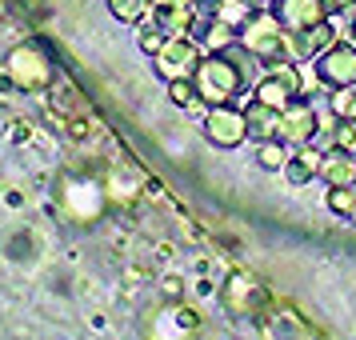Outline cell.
Masks as SVG:
<instances>
[{
	"mask_svg": "<svg viewBox=\"0 0 356 340\" xmlns=\"http://www.w3.org/2000/svg\"><path fill=\"white\" fill-rule=\"evenodd\" d=\"M164 44H168V33H164V29H156V24L148 20V29L140 33V49H145L148 56H156V52H161Z\"/></svg>",
	"mask_w": 356,
	"mask_h": 340,
	"instance_id": "22",
	"label": "cell"
},
{
	"mask_svg": "<svg viewBox=\"0 0 356 340\" xmlns=\"http://www.w3.org/2000/svg\"><path fill=\"white\" fill-rule=\"evenodd\" d=\"M348 220H353V225H356V209H353V216H348Z\"/></svg>",
	"mask_w": 356,
	"mask_h": 340,
	"instance_id": "25",
	"label": "cell"
},
{
	"mask_svg": "<svg viewBox=\"0 0 356 340\" xmlns=\"http://www.w3.org/2000/svg\"><path fill=\"white\" fill-rule=\"evenodd\" d=\"M324 8H328L332 17H340V13H348V8H356V0H324Z\"/></svg>",
	"mask_w": 356,
	"mask_h": 340,
	"instance_id": "23",
	"label": "cell"
},
{
	"mask_svg": "<svg viewBox=\"0 0 356 340\" xmlns=\"http://www.w3.org/2000/svg\"><path fill=\"white\" fill-rule=\"evenodd\" d=\"M248 296H260L257 280H248V276H232V280L225 284V305L232 308V312H252Z\"/></svg>",
	"mask_w": 356,
	"mask_h": 340,
	"instance_id": "16",
	"label": "cell"
},
{
	"mask_svg": "<svg viewBox=\"0 0 356 340\" xmlns=\"http://www.w3.org/2000/svg\"><path fill=\"white\" fill-rule=\"evenodd\" d=\"M236 44H241V49L264 68L292 60V33L273 17V13H268V4L257 8V13L236 29Z\"/></svg>",
	"mask_w": 356,
	"mask_h": 340,
	"instance_id": "2",
	"label": "cell"
},
{
	"mask_svg": "<svg viewBox=\"0 0 356 340\" xmlns=\"http://www.w3.org/2000/svg\"><path fill=\"white\" fill-rule=\"evenodd\" d=\"M321 180L328 188H337V184H356V156L344 152V148L324 152L321 156Z\"/></svg>",
	"mask_w": 356,
	"mask_h": 340,
	"instance_id": "14",
	"label": "cell"
},
{
	"mask_svg": "<svg viewBox=\"0 0 356 340\" xmlns=\"http://www.w3.org/2000/svg\"><path fill=\"white\" fill-rule=\"evenodd\" d=\"M328 108L337 116H356V84L353 88H328Z\"/></svg>",
	"mask_w": 356,
	"mask_h": 340,
	"instance_id": "19",
	"label": "cell"
},
{
	"mask_svg": "<svg viewBox=\"0 0 356 340\" xmlns=\"http://www.w3.org/2000/svg\"><path fill=\"white\" fill-rule=\"evenodd\" d=\"M260 4H268V0H260Z\"/></svg>",
	"mask_w": 356,
	"mask_h": 340,
	"instance_id": "26",
	"label": "cell"
},
{
	"mask_svg": "<svg viewBox=\"0 0 356 340\" xmlns=\"http://www.w3.org/2000/svg\"><path fill=\"white\" fill-rule=\"evenodd\" d=\"M340 20H344V24H348V33L356 36V8H348V13H340Z\"/></svg>",
	"mask_w": 356,
	"mask_h": 340,
	"instance_id": "24",
	"label": "cell"
},
{
	"mask_svg": "<svg viewBox=\"0 0 356 340\" xmlns=\"http://www.w3.org/2000/svg\"><path fill=\"white\" fill-rule=\"evenodd\" d=\"M312 72H316V84H324V88H353L356 84V40H332L312 60Z\"/></svg>",
	"mask_w": 356,
	"mask_h": 340,
	"instance_id": "4",
	"label": "cell"
},
{
	"mask_svg": "<svg viewBox=\"0 0 356 340\" xmlns=\"http://www.w3.org/2000/svg\"><path fill=\"white\" fill-rule=\"evenodd\" d=\"M244 116H248V136H252V140H273V136H280V108H273V104H264V100H257V97H248Z\"/></svg>",
	"mask_w": 356,
	"mask_h": 340,
	"instance_id": "12",
	"label": "cell"
},
{
	"mask_svg": "<svg viewBox=\"0 0 356 340\" xmlns=\"http://www.w3.org/2000/svg\"><path fill=\"white\" fill-rule=\"evenodd\" d=\"M4 68H8V76H13L20 88H49L52 84V65L36 49H29V44L13 52Z\"/></svg>",
	"mask_w": 356,
	"mask_h": 340,
	"instance_id": "9",
	"label": "cell"
},
{
	"mask_svg": "<svg viewBox=\"0 0 356 340\" xmlns=\"http://www.w3.org/2000/svg\"><path fill=\"white\" fill-rule=\"evenodd\" d=\"M168 97H172V104H180V108H193L196 100V84L193 76H184V81H168Z\"/></svg>",
	"mask_w": 356,
	"mask_h": 340,
	"instance_id": "20",
	"label": "cell"
},
{
	"mask_svg": "<svg viewBox=\"0 0 356 340\" xmlns=\"http://www.w3.org/2000/svg\"><path fill=\"white\" fill-rule=\"evenodd\" d=\"M324 204H328V212L332 216H353L356 209V184H337V188H328V196H324Z\"/></svg>",
	"mask_w": 356,
	"mask_h": 340,
	"instance_id": "17",
	"label": "cell"
},
{
	"mask_svg": "<svg viewBox=\"0 0 356 340\" xmlns=\"http://www.w3.org/2000/svg\"><path fill=\"white\" fill-rule=\"evenodd\" d=\"M152 60H156V72H161L164 81H184V76H193L196 65L204 60V44H200L196 36H168V44H164Z\"/></svg>",
	"mask_w": 356,
	"mask_h": 340,
	"instance_id": "5",
	"label": "cell"
},
{
	"mask_svg": "<svg viewBox=\"0 0 356 340\" xmlns=\"http://www.w3.org/2000/svg\"><path fill=\"white\" fill-rule=\"evenodd\" d=\"M248 52L236 44V49H220V52H204V60L196 65L193 84H196V97L204 100L209 108L216 104H232L248 88Z\"/></svg>",
	"mask_w": 356,
	"mask_h": 340,
	"instance_id": "1",
	"label": "cell"
},
{
	"mask_svg": "<svg viewBox=\"0 0 356 340\" xmlns=\"http://www.w3.org/2000/svg\"><path fill=\"white\" fill-rule=\"evenodd\" d=\"M148 4H152V0H148Z\"/></svg>",
	"mask_w": 356,
	"mask_h": 340,
	"instance_id": "27",
	"label": "cell"
},
{
	"mask_svg": "<svg viewBox=\"0 0 356 340\" xmlns=\"http://www.w3.org/2000/svg\"><path fill=\"white\" fill-rule=\"evenodd\" d=\"M268 13L289 33H308V29H316V24H324V20L332 17L324 8V0H268Z\"/></svg>",
	"mask_w": 356,
	"mask_h": 340,
	"instance_id": "8",
	"label": "cell"
},
{
	"mask_svg": "<svg viewBox=\"0 0 356 340\" xmlns=\"http://www.w3.org/2000/svg\"><path fill=\"white\" fill-rule=\"evenodd\" d=\"M321 156H324V152H316L312 145L292 148L289 164H284V177H289V184L305 188V184H312V180H321Z\"/></svg>",
	"mask_w": 356,
	"mask_h": 340,
	"instance_id": "13",
	"label": "cell"
},
{
	"mask_svg": "<svg viewBox=\"0 0 356 340\" xmlns=\"http://www.w3.org/2000/svg\"><path fill=\"white\" fill-rule=\"evenodd\" d=\"M65 209L72 220H97L100 209H104V188H100L97 180H68L65 184Z\"/></svg>",
	"mask_w": 356,
	"mask_h": 340,
	"instance_id": "10",
	"label": "cell"
},
{
	"mask_svg": "<svg viewBox=\"0 0 356 340\" xmlns=\"http://www.w3.org/2000/svg\"><path fill=\"white\" fill-rule=\"evenodd\" d=\"M108 8H113L116 20H129V24L148 17V0H108Z\"/></svg>",
	"mask_w": 356,
	"mask_h": 340,
	"instance_id": "18",
	"label": "cell"
},
{
	"mask_svg": "<svg viewBox=\"0 0 356 340\" xmlns=\"http://www.w3.org/2000/svg\"><path fill=\"white\" fill-rule=\"evenodd\" d=\"M332 40H340V29L332 17L324 20V24H316V29H308V33H292V60L296 65L300 60H316Z\"/></svg>",
	"mask_w": 356,
	"mask_h": 340,
	"instance_id": "11",
	"label": "cell"
},
{
	"mask_svg": "<svg viewBox=\"0 0 356 340\" xmlns=\"http://www.w3.org/2000/svg\"><path fill=\"white\" fill-rule=\"evenodd\" d=\"M337 148L356 156V116H337Z\"/></svg>",
	"mask_w": 356,
	"mask_h": 340,
	"instance_id": "21",
	"label": "cell"
},
{
	"mask_svg": "<svg viewBox=\"0 0 356 340\" xmlns=\"http://www.w3.org/2000/svg\"><path fill=\"white\" fill-rule=\"evenodd\" d=\"M316 129H321V104L308 97H296L280 113V140L292 148H305L312 145V136H316Z\"/></svg>",
	"mask_w": 356,
	"mask_h": 340,
	"instance_id": "7",
	"label": "cell"
},
{
	"mask_svg": "<svg viewBox=\"0 0 356 340\" xmlns=\"http://www.w3.org/2000/svg\"><path fill=\"white\" fill-rule=\"evenodd\" d=\"M252 97L273 104V108H289L296 97H305V76H300V65L296 60H284V65H273L257 84H252Z\"/></svg>",
	"mask_w": 356,
	"mask_h": 340,
	"instance_id": "3",
	"label": "cell"
},
{
	"mask_svg": "<svg viewBox=\"0 0 356 340\" xmlns=\"http://www.w3.org/2000/svg\"><path fill=\"white\" fill-rule=\"evenodd\" d=\"M204 136L216 148H241L244 140H252L248 136V116H244V108H232V104L209 108L204 113Z\"/></svg>",
	"mask_w": 356,
	"mask_h": 340,
	"instance_id": "6",
	"label": "cell"
},
{
	"mask_svg": "<svg viewBox=\"0 0 356 340\" xmlns=\"http://www.w3.org/2000/svg\"><path fill=\"white\" fill-rule=\"evenodd\" d=\"M289 156H292V145H284L280 136H273V140H257V164L260 168H268V172H284Z\"/></svg>",
	"mask_w": 356,
	"mask_h": 340,
	"instance_id": "15",
	"label": "cell"
}]
</instances>
